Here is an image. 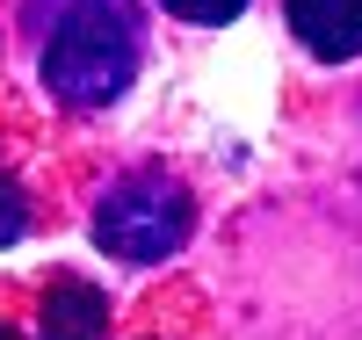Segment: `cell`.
I'll return each mask as SVG.
<instances>
[{
  "mask_svg": "<svg viewBox=\"0 0 362 340\" xmlns=\"http://www.w3.org/2000/svg\"><path fill=\"white\" fill-rule=\"evenodd\" d=\"M22 225H29L22 189H15V181H0V246H15V239H22Z\"/></svg>",
  "mask_w": 362,
  "mask_h": 340,
  "instance_id": "6",
  "label": "cell"
},
{
  "mask_svg": "<svg viewBox=\"0 0 362 340\" xmlns=\"http://www.w3.org/2000/svg\"><path fill=\"white\" fill-rule=\"evenodd\" d=\"M247 0H167V15H181V22H232Z\"/></svg>",
  "mask_w": 362,
  "mask_h": 340,
  "instance_id": "5",
  "label": "cell"
},
{
  "mask_svg": "<svg viewBox=\"0 0 362 340\" xmlns=\"http://www.w3.org/2000/svg\"><path fill=\"white\" fill-rule=\"evenodd\" d=\"M290 29L312 58L341 66L362 51V0H290Z\"/></svg>",
  "mask_w": 362,
  "mask_h": 340,
  "instance_id": "3",
  "label": "cell"
},
{
  "mask_svg": "<svg viewBox=\"0 0 362 340\" xmlns=\"http://www.w3.org/2000/svg\"><path fill=\"white\" fill-rule=\"evenodd\" d=\"M0 340H22V333H15V326H8V319H0Z\"/></svg>",
  "mask_w": 362,
  "mask_h": 340,
  "instance_id": "7",
  "label": "cell"
},
{
  "mask_svg": "<svg viewBox=\"0 0 362 340\" xmlns=\"http://www.w3.org/2000/svg\"><path fill=\"white\" fill-rule=\"evenodd\" d=\"M109 333V304L95 283L80 275H58L44 290V312H37V340H102Z\"/></svg>",
  "mask_w": 362,
  "mask_h": 340,
  "instance_id": "4",
  "label": "cell"
},
{
  "mask_svg": "<svg viewBox=\"0 0 362 340\" xmlns=\"http://www.w3.org/2000/svg\"><path fill=\"white\" fill-rule=\"evenodd\" d=\"M189 189L167 174V167H138V174H124L116 189L102 196V210H95V239L109 246L116 261H167L181 239H189Z\"/></svg>",
  "mask_w": 362,
  "mask_h": 340,
  "instance_id": "2",
  "label": "cell"
},
{
  "mask_svg": "<svg viewBox=\"0 0 362 340\" xmlns=\"http://www.w3.org/2000/svg\"><path fill=\"white\" fill-rule=\"evenodd\" d=\"M44 29V87L73 109H102L131 87L138 15L131 0H37Z\"/></svg>",
  "mask_w": 362,
  "mask_h": 340,
  "instance_id": "1",
  "label": "cell"
}]
</instances>
